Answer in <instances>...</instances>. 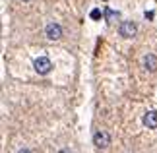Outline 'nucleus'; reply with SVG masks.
Segmentation results:
<instances>
[{
	"instance_id": "6",
	"label": "nucleus",
	"mask_w": 157,
	"mask_h": 153,
	"mask_svg": "<svg viewBox=\"0 0 157 153\" xmlns=\"http://www.w3.org/2000/svg\"><path fill=\"white\" fill-rule=\"evenodd\" d=\"M144 64H146V68L149 72H155L157 70V58L153 56V54H147V56L144 58Z\"/></svg>"
},
{
	"instance_id": "11",
	"label": "nucleus",
	"mask_w": 157,
	"mask_h": 153,
	"mask_svg": "<svg viewBox=\"0 0 157 153\" xmlns=\"http://www.w3.org/2000/svg\"><path fill=\"white\" fill-rule=\"evenodd\" d=\"M23 2H29V0H23Z\"/></svg>"
},
{
	"instance_id": "5",
	"label": "nucleus",
	"mask_w": 157,
	"mask_h": 153,
	"mask_svg": "<svg viewBox=\"0 0 157 153\" xmlns=\"http://www.w3.org/2000/svg\"><path fill=\"white\" fill-rule=\"evenodd\" d=\"M144 124L147 128H157V111H147L146 116H144Z\"/></svg>"
},
{
	"instance_id": "8",
	"label": "nucleus",
	"mask_w": 157,
	"mask_h": 153,
	"mask_svg": "<svg viewBox=\"0 0 157 153\" xmlns=\"http://www.w3.org/2000/svg\"><path fill=\"white\" fill-rule=\"evenodd\" d=\"M91 17H93V20H99V17H101V12L99 10H93L91 12Z\"/></svg>"
},
{
	"instance_id": "2",
	"label": "nucleus",
	"mask_w": 157,
	"mask_h": 153,
	"mask_svg": "<svg viewBox=\"0 0 157 153\" xmlns=\"http://www.w3.org/2000/svg\"><path fill=\"white\" fill-rule=\"evenodd\" d=\"M93 143L97 145L99 149H105V147L111 145V136H109L105 130H97V132L93 134Z\"/></svg>"
},
{
	"instance_id": "10",
	"label": "nucleus",
	"mask_w": 157,
	"mask_h": 153,
	"mask_svg": "<svg viewBox=\"0 0 157 153\" xmlns=\"http://www.w3.org/2000/svg\"><path fill=\"white\" fill-rule=\"evenodd\" d=\"M58 153H72V151H70V149H60Z\"/></svg>"
},
{
	"instance_id": "1",
	"label": "nucleus",
	"mask_w": 157,
	"mask_h": 153,
	"mask_svg": "<svg viewBox=\"0 0 157 153\" xmlns=\"http://www.w3.org/2000/svg\"><path fill=\"white\" fill-rule=\"evenodd\" d=\"M33 68H35V72H37V74L47 76V74L51 72V68H52V62H51L47 56H39V58L33 62Z\"/></svg>"
},
{
	"instance_id": "4",
	"label": "nucleus",
	"mask_w": 157,
	"mask_h": 153,
	"mask_svg": "<svg viewBox=\"0 0 157 153\" xmlns=\"http://www.w3.org/2000/svg\"><path fill=\"white\" fill-rule=\"evenodd\" d=\"M45 33H47V37H49V39L56 41V39L62 37V27H60L58 23H49L47 29H45Z\"/></svg>"
},
{
	"instance_id": "3",
	"label": "nucleus",
	"mask_w": 157,
	"mask_h": 153,
	"mask_svg": "<svg viewBox=\"0 0 157 153\" xmlns=\"http://www.w3.org/2000/svg\"><path fill=\"white\" fill-rule=\"evenodd\" d=\"M136 31H138V27H136L134 21H122V23H120V27H118L120 37H124V39H132L136 35Z\"/></svg>"
},
{
	"instance_id": "7",
	"label": "nucleus",
	"mask_w": 157,
	"mask_h": 153,
	"mask_svg": "<svg viewBox=\"0 0 157 153\" xmlns=\"http://www.w3.org/2000/svg\"><path fill=\"white\" fill-rule=\"evenodd\" d=\"M118 12H114V10H111V8H105V20L111 23V21H117L118 20Z\"/></svg>"
},
{
	"instance_id": "9",
	"label": "nucleus",
	"mask_w": 157,
	"mask_h": 153,
	"mask_svg": "<svg viewBox=\"0 0 157 153\" xmlns=\"http://www.w3.org/2000/svg\"><path fill=\"white\" fill-rule=\"evenodd\" d=\"M17 153H31V151H29V149H20Z\"/></svg>"
}]
</instances>
